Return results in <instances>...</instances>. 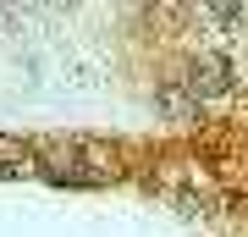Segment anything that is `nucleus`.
Returning <instances> with one entry per match:
<instances>
[{"instance_id":"f257e3e1","label":"nucleus","mask_w":248,"mask_h":237,"mask_svg":"<svg viewBox=\"0 0 248 237\" xmlns=\"http://www.w3.org/2000/svg\"><path fill=\"white\" fill-rule=\"evenodd\" d=\"M50 176H55V182H105L110 166L94 160V155H61V160L50 166Z\"/></svg>"},{"instance_id":"f03ea898","label":"nucleus","mask_w":248,"mask_h":237,"mask_svg":"<svg viewBox=\"0 0 248 237\" xmlns=\"http://www.w3.org/2000/svg\"><path fill=\"white\" fill-rule=\"evenodd\" d=\"M187 88H193V94H221V88H232V66L215 61V55H204V61H193V72H187Z\"/></svg>"}]
</instances>
